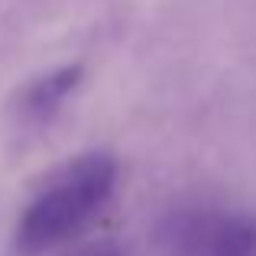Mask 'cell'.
Here are the masks:
<instances>
[{
	"label": "cell",
	"mask_w": 256,
	"mask_h": 256,
	"mask_svg": "<svg viewBox=\"0 0 256 256\" xmlns=\"http://www.w3.org/2000/svg\"><path fill=\"white\" fill-rule=\"evenodd\" d=\"M117 188V159L110 152H82L65 162L30 198L16 224L20 253H46L75 240L104 211Z\"/></svg>",
	"instance_id": "6da1fadb"
},
{
	"label": "cell",
	"mask_w": 256,
	"mask_h": 256,
	"mask_svg": "<svg viewBox=\"0 0 256 256\" xmlns=\"http://www.w3.org/2000/svg\"><path fill=\"white\" fill-rule=\"evenodd\" d=\"M156 240L162 256H256V218L220 208L172 211Z\"/></svg>",
	"instance_id": "7a4b0ae2"
},
{
	"label": "cell",
	"mask_w": 256,
	"mask_h": 256,
	"mask_svg": "<svg viewBox=\"0 0 256 256\" xmlns=\"http://www.w3.org/2000/svg\"><path fill=\"white\" fill-rule=\"evenodd\" d=\"M78 82H82V68L78 65H65V68H56L49 75H39L36 82H30L23 98H20V117H23V124H30V126L49 124L62 110L65 98L78 88Z\"/></svg>",
	"instance_id": "3957f363"
},
{
	"label": "cell",
	"mask_w": 256,
	"mask_h": 256,
	"mask_svg": "<svg viewBox=\"0 0 256 256\" xmlns=\"http://www.w3.org/2000/svg\"><path fill=\"white\" fill-rule=\"evenodd\" d=\"M72 256H126L114 240H98V244H88L82 250H75Z\"/></svg>",
	"instance_id": "277c9868"
}]
</instances>
